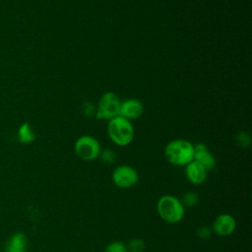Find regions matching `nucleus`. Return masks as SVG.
<instances>
[{
  "label": "nucleus",
  "mask_w": 252,
  "mask_h": 252,
  "mask_svg": "<svg viewBox=\"0 0 252 252\" xmlns=\"http://www.w3.org/2000/svg\"><path fill=\"white\" fill-rule=\"evenodd\" d=\"M164 157L173 165L185 166L193 160L194 145L184 139L172 140L164 148Z\"/></svg>",
  "instance_id": "f257e3e1"
},
{
  "label": "nucleus",
  "mask_w": 252,
  "mask_h": 252,
  "mask_svg": "<svg viewBox=\"0 0 252 252\" xmlns=\"http://www.w3.org/2000/svg\"><path fill=\"white\" fill-rule=\"evenodd\" d=\"M157 211L165 222L172 224L180 222L185 215V207L181 200L170 194L163 195L158 200Z\"/></svg>",
  "instance_id": "f03ea898"
},
{
  "label": "nucleus",
  "mask_w": 252,
  "mask_h": 252,
  "mask_svg": "<svg viewBox=\"0 0 252 252\" xmlns=\"http://www.w3.org/2000/svg\"><path fill=\"white\" fill-rule=\"evenodd\" d=\"M107 135L115 145L124 147L133 141L135 131L130 120L118 115L108 121Z\"/></svg>",
  "instance_id": "7ed1b4c3"
},
{
  "label": "nucleus",
  "mask_w": 252,
  "mask_h": 252,
  "mask_svg": "<svg viewBox=\"0 0 252 252\" xmlns=\"http://www.w3.org/2000/svg\"><path fill=\"white\" fill-rule=\"evenodd\" d=\"M74 151L78 158L86 161H92L99 157L101 152L99 142L93 136L79 137L74 144Z\"/></svg>",
  "instance_id": "20e7f679"
},
{
  "label": "nucleus",
  "mask_w": 252,
  "mask_h": 252,
  "mask_svg": "<svg viewBox=\"0 0 252 252\" xmlns=\"http://www.w3.org/2000/svg\"><path fill=\"white\" fill-rule=\"evenodd\" d=\"M120 103V99L114 93L107 92L103 94L98 100L95 117L97 119L110 120L115 116H118Z\"/></svg>",
  "instance_id": "39448f33"
},
{
  "label": "nucleus",
  "mask_w": 252,
  "mask_h": 252,
  "mask_svg": "<svg viewBox=\"0 0 252 252\" xmlns=\"http://www.w3.org/2000/svg\"><path fill=\"white\" fill-rule=\"evenodd\" d=\"M111 178L118 188L129 189L137 184L139 180V173L133 166L121 164L114 168Z\"/></svg>",
  "instance_id": "423d86ee"
},
{
  "label": "nucleus",
  "mask_w": 252,
  "mask_h": 252,
  "mask_svg": "<svg viewBox=\"0 0 252 252\" xmlns=\"http://www.w3.org/2000/svg\"><path fill=\"white\" fill-rule=\"evenodd\" d=\"M211 228L215 234L221 237H226L235 231L236 220L232 215L222 213L214 220Z\"/></svg>",
  "instance_id": "0eeeda50"
},
{
  "label": "nucleus",
  "mask_w": 252,
  "mask_h": 252,
  "mask_svg": "<svg viewBox=\"0 0 252 252\" xmlns=\"http://www.w3.org/2000/svg\"><path fill=\"white\" fill-rule=\"evenodd\" d=\"M144 112V105L142 101L137 98H128L121 101L119 108V116L126 118L127 120L137 119Z\"/></svg>",
  "instance_id": "6e6552de"
},
{
  "label": "nucleus",
  "mask_w": 252,
  "mask_h": 252,
  "mask_svg": "<svg viewBox=\"0 0 252 252\" xmlns=\"http://www.w3.org/2000/svg\"><path fill=\"white\" fill-rule=\"evenodd\" d=\"M193 160L200 163L207 171H210L216 166V158L210 152L205 144L199 143L194 146V157Z\"/></svg>",
  "instance_id": "1a4fd4ad"
},
{
  "label": "nucleus",
  "mask_w": 252,
  "mask_h": 252,
  "mask_svg": "<svg viewBox=\"0 0 252 252\" xmlns=\"http://www.w3.org/2000/svg\"><path fill=\"white\" fill-rule=\"evenodd\" d=\"M207 175L208 171L195 160H192L185 165L186 179L194 185L203 184L207 179Z\"/></svg>",
  "instance_id": "9d476101"
},
{
  "label": "nucleus",
  "mask_w": 252,
  "mask_h": 252,
  "mask_svg": "<svg viewBox=\"0 0 252 252\" xmlns=\"http://www.w3.org/2000/svg\"><path fill=\"white\" fill-rule=\"evenodd\" d=\"M28 247V238L25 233L18 231L13 233L6 245L7 252H26Z\"/></svg>",
  "instance_id": "9b49d317"
},
{
  "label": "nucleus",
  "mask_w": 252,
  "mask_h": 252,
  "mask_svg": "<svg viewBox=\"0 0 252 252\" xmlns=\"http://www.w3.org/2000/svg\"><path fill=\"white\" fill-rule=\"evenodd\" d=\"M17 138L20 143L29 145L35 140V134L32 131L31 124L29 122H24L18 129Z\"/></svg>",
  "instance_id": "f8f14e48"
},
{
  "label": "nucleus",
  "mask_w": 252,
  "mask_h": 252,
  "mask_svg": "<svg viewBox=\"0 0 252 252\" xmlns=\"http://www.w3.org/2000/svg\"><path fill=\"white\" fill-rule=\"evenodd\" d=\"M199 201V195L194 191L185 192L182 196L181 202L184 207H194Z\"/></svg>",
  "instance_id": "ddd939ff"
},
{
  "label": "nucleus",
  "mask_w": 252,
  "mask_h": 252,
  "mask_svg": "<svg viewBox=\"0 0 252 252\" xmlns=\"http://www.w3.org/2000/svg\"><path fill=\"white\" fill-rule=\"evenodd\" d=\"M126 247L128 252H144L146 244L143 239L133 238L126 244Z\"/></svg>",
  "instance_id": "4468645a"
},
{
  "label": "nucleus",
  "mask_w": 252,
  "mask_h": 252,
  "mask_svg": "<svg viewBox=\"0 0 252 252\" xmlns=\"http://www.w3.org/2000/svg\"><path fill=\"white\" fill-rule=\"evenodd\" d=\"M103 252H128L126 244L123 241L115 240L108 243Z\"/></svg>",
  "instance_id": "2eb2a0df"
},
{
  "label": "nucleus",
  "mask_w": 252,
  "mask_h": 252,
  "mask_svg": "<svg viewBox=\"0 0 252 252\" xmlns=\"http://www.w3.org/2000/svg\"><path fill=\"white\" fill-rule=\"evenodd\" d=\"M99 157H100L101 160L106 163H112V162H114V160L116 158L115 153L110 149H105L102 152H100Z\"/></svg>",
  "instance_id": "dca6fc26"
},
{
  "label": "nucleus",
  "mask_w": 252,
  "mask_h": 252,
  "mask_svg": "<svg viewBox=\"0 0 252 252\" xmlns=\"http://www.w3.org/2000/svg\"><path fill=\"white\" fill-rule=\"evenodd\" d=\"M236 142L237 144L242 147V148H247L249 147L250 145V142H251V139H250V136L248 135V133L246 132H239L236 136Z\"/></svg>",
  "instance_id": "f3484780"
},
{
  "label": "nucleus",
  "mask_w": 252,
  "mask_h": 252,
  "mask_svg": "<svg viewBox=\"0 0 252 252\" xmlns=\"http://www.w3.org/2000/svg\"><path fill=\"white\" fill-rule=\"evenodd\" d=\"M213 230L209 226H201L197 229V236L201 239H208L211 237Z\"/></svg>",
  "instance_id": "a211bd4d"
}]
</instances>
